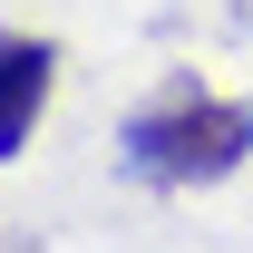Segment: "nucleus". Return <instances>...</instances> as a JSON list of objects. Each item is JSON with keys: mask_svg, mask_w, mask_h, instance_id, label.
Masks as SVG:
<instances>
[{"mask_svg": "<svg viewBox=\"0 0 253 253\" xmlns=\"http://www.w3.org/2000/svg\"><path fill=\"white\" fill-rule=\"evenodd\" d=\"M244 156H253V97L214 107L205 88H175L166 107H146V117L126 126V166L146 185H214Z\"/></svg>", "mask_w": 253, "mask_h": 253, "instance_id": "obj_1", "label": "nucleus"}, {"mask_svg": "<svg viewBox=\"0 0 253 253\" xmlns=\"http://www.w3.org/2000/svg\"><path fill=\"white\" fill-rule=\"evenodd\" d=\"M49 78H59V49L30 30H0V166L39 136V107H49Z\"/></svg>", "mask_w": 253, "mask_h": 253, "instance_id": "obj_2", "label": "nucleus"}]
</instances>
